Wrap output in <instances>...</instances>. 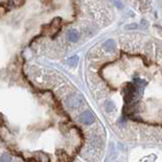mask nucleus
<instances>
[{
    "label": "nucleus",
    "instance_id": "nucleus-6",
    "mask_svg": "<svg viewBox=\"0 0 162 162\" xmlns=\"http://www.w3.org/2000/svg\"><path fill=\"white\" fill-rule=\"evenodd\" d=\"M106 112H113L114 110V108H115V104L114 103L112 102V101H108V102L106 103Z\"/></svg>",
    "mask_w": 162,
    "mask_h": 162
},
{
    "label": "nucleus",
    "instance_id": "nucleus-2",
    "mask_svg": "<svg viewBox=\"0 0 162 162\" xmlns=\"http://www.w3.org/2000/svg\"><path fill=\"white\" fill-rule=\"evenodd\" d=\"M66 102H67V104L69 105L70 107H78L82 104V99L80 98L79 96H74V95H72V96L68 97Z\"/></svg>",
    "mask_w": 162,
    "mask_h": 162
},
{
    "label": "nucleus",
    "instance_id": "nucleus-3",
    "mask_svg": "<svg viewBox=\"0 0 162 162\" xmlns=\"http://www.w3.org/2000/svg\"><path fill=\"white\" fill-rule=\"evenodd\" d=\"M68 39H69L70 42H77L78 39H79V34L76 31H70L69 34H68Z\"/></svg>",
    "mask_w": 162,
    "mask_h": 162
},
{
    "label": "nucleus",
    "instance_id": "nucleus-1",
    "mask_svg": "<svg viewBox=\"0 0 162 162\" xmlns=\"http://www.w3.org/2000/svg\"><path fill=\"white\" fill-rule=\"evenodd\" d=\"M79 120H80V122L85 125H91L94 122V117H93L92 113L89 112V110H86V112H84L80 116Z\"/></svg>",
    "mask_w": 162,
    "mask_h": 162
},
{
    "label": "nucleus",
    "instance_id": "nucleus-4",
    "mask_svg": "<svg viewBox=\"0 0 162 162\" xmlns=\"http://www.w3.org/2000/svg\"><path fill=\"white\" fill-rule=\"evenodd\" d=\"M103 46H104V48L107 49V50H114L115 49V42L113 40H107L106 42L103 44Z\"/></svg>",
    "mask_w": 162,
    "mask_h": 162
},
{
    "label": "nucleus",
    "instance_id": "nucleus-5",
    "mask_svg": "<svg viewBox=\"0 0 162 162\" xmlns=\"http://www.w3.org/2000/svg\"><path fill=\"white\" fill-rule=\"evenodd\" d=\"M78 63V57H72V58H70L69 60H68V64L69 65H71V66H74V65H76V64Z\"/></svg>",
    "mask_w": 162,
    "mask_h": 162
},
{
    "label": "nucleus",
    "instance_id": "nucleus-7",
    "mask_svg": "<svg viewBox=\"0 0 162 162\" xmlns=\"http://www.w3.org/2000/svg\"><path fill=\"white\" fill-rule=\"evenodd\" d=\"M11 161V157L8 154H3L1 156V162H10Z\"/></svg>",
    "mask_w": 162,
    "mask_h": 162
}]
</instances>
